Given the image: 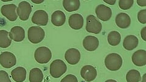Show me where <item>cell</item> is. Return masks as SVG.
Listing matches in <instances>:
<instances>
[{"mask_svg": "<svg viewBox=\"0 0 146 82\" xmlns=\"http://www.w3.org/2000/svg\"><path fill=\"white\" fill-rule=\"evenodd\" d=\"M122 58L119 54L111 53L105 58V65L110 71H116L119 70L122 65Z\"/></svg>", "mask_w": 146, "mask_h": 82, "instance_id": "6da1fadb", "label": "cell"}, {"mask_svg": "<svg viewBox=\"0 0 146 82\" xmlns=\"http://www.w3.org/2000/svg\"><path fill=\"white\" fill-rule=\"evenodd\" d=\"M67 71V66L63 60L57 59L54 60L50 65V74L55 79L63 75Z\"/></svg>", "mask_w": 146, "mask_h": 82, "instance_id": "7a4b0ae2", "label": "cell"}, {"mask_svg": "<svg viewBox=\"0 0 146 82\" xmlns=\"http://www.w3.org/2000/svg\"><path fill=\"white\" fill-rule=\"evenodd\" d=\"M45 36L43 29L39 26H32L27 31V37L29 42L33 44H38L42 42Z\"/></svg>", "mask_w": 146, "mask_h": 82, "instance_id": "3957f363", "label": "cell"}, {"mask_svg": "<svg viewBox=\"0 0 146 82\" xmlns=\"http://www.w3.org/2000/svg\"><path fill=\"white\" fill-rule=\"evenodd\" d=\"M34 58L40 64H46L52 58V52L47 47H40L35 50Z\"/></svg>", "mask_w": 146, "mask_h": 82, "instance_id": "277c9868", "label": "cell"}, {"mask_svg": "<svg viewBox=\"0 0 146 82\" xmlns=\"http://www.w3.org/2000/svg\"><path fill=\"white\" fill-rule=\"evenodd\" d=\"M102 25L98 18L93 15H90L86 17V30L89 33L98 34L101 32Z\"/></svg>", "mask_w": 146, "mask_h": 82, "instance_id": "5b68a950", "label": "cell"}, {"mask_svg": "<svg viewBox=\"0 0 146 82\" xmlns=\"http://www.w3.org/2000/svg\"><path fill=\"white\" fill-rule=\"evenodd\" d=\"M16 63L17 58L13 53L5 51L0 54V65L3 67L9 69L14 66Z\"/></svg>", "mask_w": 146, "mask_h": 82, "instance_id": "8992f818", "label": "cell"}, {"mask_svg": "<svg viewBox=\"0 0 146 82\" xmlns=\"http://www.w3.org/2000/svg\"><path fill=\"white\" fill-rule=\"evenodd\" d=\"M17 7L14 4H9L3 5L1 8L2 15L11 21H15L18 18L17 13Z\"/></svg>", "mask_w": 146, "mask_h": 82, "instance_id": "52a82bcc", "label": "cell"}, {"mask_svg": "<svg viewBox=\"0 0 146 82\" xmlns=\"http://www.w3.org/2000/svg\"><path fill=\"white\" fill-rule=\"evenodd\" d=\"M17 15L21 21H26L29 19L32 12V6L26 1H21L17 7Z\"/></svg>", "mask_w": 146, "mask_h": 82, "instance_id": "ba28073f", "label": "cell"}, {"mask_svg": "<svg viewBox=\"0 0 146 82\" xmlns=\"http://www.w3.org/2000/svg\"><path fill=\"white\" fill-rule=\"evenodd\" d=\"M80 75L86 81L91 82L96 78L98 72L94 66L91 65H85L82 67Z\"/></svg>", "mask_w": 146, "mask_h": 82, "instance_id": "9c48e42d", "label": "cell"}, {"mask_svg": "<svg viewBox=\"0 0 146 82\" xmlns=\"http://www.w3.org/2000/svg\"><path fill=\"white\" fill-rule=\"evenodd\" d=\"M98 18L103 21H107L110 19L112 15V11L109 7L104 4H99L95 10Z\"/></svg>", "mask_w": 146, "mask_h": 82, "instance_id": "30bf717a", "label": "cell"}, {"mask_svg": "<svg viewBox=\"0 0 146 82\" xmlns=\"http://www.w3.org/2000/svg\"><path fill=\"white\" fill-rule=\"evenodd\" d=\"M48 14L43 10L35 11L32 17V22L38 26H46L48 22Z\"/></svg>", "mask_w": 146, "mask_h": 82, "instance_id": "8fae6325", "label": "cell"}, {"mask_svg": "<svg viewBox=\"0 0 146 82\" xmlns=\"http://www.w3.org/2000/svg\"><path fill=\"white\" fill-rule=\"evenodd\" d=\"M81 55L78 49L70 48L68 49L65 54L66 61L71 65H74L78 63L80 60Z\"/></svg>", "mask_w": 146, "mask_h": 82, "instance_id": "7c38bea8", "label": "cell"}, {"mask_svg": "<svg viewBox=\"0 0 146 82\" xmlns=\"http://www.w3.org/2000/svg\"><path fill=\"white\" fill-rule=\"evenodd\" d=\"M9 38L16 42H21L25 38V30L21 26L13 27L9 34Z\"/></svg>", "mask_w": 146, "mask_h": 82, "instance_id": "4fadbf2b", "label": "cell"}, {"mask_svg": "<svg viewBox=\"0 0 146 82\" xmlns=\"http://www.w3.org/2000/svg\"><path fill=\"white\" fill-rule=\"evenodd\" d=\"M99 42L97 37L92 35H88L83 40L84 48L88 51H94L99 47Z\"/></svg>", "mask_w": 146, "mask_h": 82, "instance_id": "5bb4252c", "label": "cell"}, {"mask_svg": "<svg viewBox=\"0 0 146 82\" xmlns=\"http://www.w3.org/2000/svg\"><path fill=\"white\" fill-rule=\"evenodd\" d=\"M131 60L136 66H144L146 65V51L140 49L135 52L131 57Z\"/></svg>", "mask_w": 146, "mask_h": 82, "instance_id": "9a60e30c", "label": "cell"}, {"mask_svg": "<svg viewBox=\"0 0 146 82\" xmlns=\"http://www.w3.org/2000/svg\"><path fill=\"white\" fill-rule=\"evenodd\" d=\"M84 18L79 13L72 14L68 20V24L72 29L80 30L84 26Z\"/></svg>", "mask_w": 146, "mask_h": 82, "instance_id": "2e32d148", "label": "cell"}, {"mask_svg": "<svg viewBox=\"0 0 146 82\" xmlns=\"http://www.w3.org/2000/svg\"><path fill=\"white\" fill-rule=\"evenodd\" d=\"M115 22L116 25L121 29H127L130 26L131 18L125 13H119L116 17Z\"/></svg>", "mask_w": 146, "mask_h": 82, "instance_id": "e0dca14e", "label": "cell"}, {"mask_svg": "<svg viewBox=\"0 0 146 82\" xmlns=\"http://www.w3.org/2000/svg\"><path fill=\"white\" fill-rule=\"evenodd\" d=\"M139 40L133 35H127L123 41V47L127 51H132L138 47Z\"/></svg>", "mask_w": 146, "mask_h": 82, "instance_id": "ac0fdd59", "label": "cell"}, {"mask_svg": "<svg viewBox=\"0 0 146 82\" xmlns=\"http://www.w3.org/2000/svg\"><path fill=\"white\" fill-rule=\"evenodd\" d=\"M27 72L23 67H17L11 72V76L13 80L16 82H23L26 79Z\"/></svg>", "mask_w": 146, "mask_h": 82, "instance_id": "d6986e66", "label": "cell"}, {"mask_svg": "<svg viewBox=\"0 0 146 82\" xmlns=\"http://www.w3.org/2000/svg\"><path fill=\"white\" fill-rule=\"evenodd\" d=\"M66 15L62 11L54 12L51 15V22L56 26H62L65 23Z\"/></svg>", "mask_w": 146, "mask_h": 82, "instance_id": "ffe728a7", "label": "cell"}, {"mask_svg": "<svg viewBox=\"0 0 146 82\" xmlns=\"http://www.w3.org/2000/svg\"><path fill=\"white\" fill-rule=\"evenodd\" d=\"M43 77V72L40 68L34 67L30 71L29 75L30 82H42Z\"/></svg>", "mask_w": 146, "mask_h": 82, "instance_id": "44dd1931", "label": "cell"}, {"mask_svg": "<svg viewBox=\"0 0 146 82\" xmlns=\"http://www.w3.org/2000/svg\"><path fill=\"white\" fill-rule=\"evenodd\" d=\"M80 2L79 0H65L63 1V6L67 12L76 11L79 9Z\"/></svg>", "mask_w": 146, "mask_h": 82, "instance_id": "7402d4cb", "label": "cell"}, {"mask_svg": "<svg viewBox=\"0 0 146 82\" xmlns=\"http://www.w3.org/2000/svg\"><path fill=\"white\" fill-rule=\"evenodd\" d=\"M9 32L5 30H0V48H7L12 43V40L9 38Z\"/></svg>", "mask_w": 146, "mask_h": 82, "instance_id": "603a6c76", "label": "cell"}, {"mask_svg": "<svg viewBox=\"0 0 146 82\" xmlns=\"http://www.w3.org/2000/svg\"><path fill=\"white\" fill-rule=\"evenodd\" d=\"M108 43L112 46H116L121 43V35L117 31H111L107 36Z\"/></svg>", "mask_w": 146, "mask_h": 82, "instance_id": "cb8c5ba5", "label": "cell"}, {"mask_svg": "<svg viewBox=\"0 0 146 82\" xmlns=\"http://www.w3.org/2000/svg\"><path fill=\"white\" fill-rule=\"evenodd\" d=\"M141 79L140 72L136 69L130 70L126 74L127 82H139Z\"/></svg>", "mask_w": 146, "mask_h": 82, "instance_id": "d4e9b609", "label": "cell"}, {"mask_svg": "<svg viewBox=\"0 0 146 82\" xmlns=\"http://www.w3.org/2000/svg\"><path fill=\"white\" fill-rule=\"evenodd\" d=\"M133 0H120L119 1V6L122 10H129L133 6Z\"/></svg>", "mask_w": 146, "mask_h": 82, "instance_id": "484cf974", "label": "cell"}, {"mask_svg": "<svg viewBox=\"0 0 146 82\" xmlns=\"http://www.w3.org/2000/svg\"><path fill=\"white\" fill-rule=\"evenodd\" d=\"M138 20L141 24L146 23V9L141 10L138 13Z\"/></svg>", "mask_w": 146, "mask_h": 82, "instance_id": "4316f807", "label": "cell"}, {"mask_svg": "<svg viewBox=\"0 0 146 82\" xmlns=\"http://www.w3.org/2000/svg\"><path fill=\"white\" fill-rule=\"evenodd\" d=\"M0 82H12L7 72L0 70Z\"/></svg>", "mask_w": 146, "mask_h": 82, "instance_id": "83f0119b", "label": "cell"}, {"mask_svg": "<svg viewBox=\"0 0 146 82\" xmlns=\"http://www.w3.org/2000/svg\"><path fill=\"white\" fill-rule=\"evenodd\" d=\"M60 82H78V79L73 74H68L62 79Z\"/></svg>", "mask_w": 146, "mask_h": 82, "instance_id": "f1b7e54d", "label": "cell"}, {"mask_svg": "<svg viewBox=\"0 0 146 82\" xmlns=\"http://www.w3.org/2000/svg\"><path fill=\"white\" fill-rule=\"evenodd\" d=\"M141 36L144 41H146V27H144L141 31Z\"/></svg>", "mask_w": 146, "mask_h": 82, "instance_id": "f546056e", "label": "cell"}, {"mask_svg": "<svg viewBox=\"0 0 146 82\" xmlns=\"http://www.w3.org/2000/svg\"><path fill=\"white\" fill-rule=\"evenodd\" d=\"M136 2L139 6H141V7L146 6V0H138Z\"/></svg>", "mask_w": 146, "mask_h": 82, "instance_id": "4dcf8cb0", "label": "cell"}, {"mask_svg": "<svg viewBox=\"0 0 146 82\" xmlns=\"http://www.w3.org/2000/svg\"><path fill=\"white\" fill-rule=\"evenodd\" d=\"M104 2L110 5H114L116 3V1H104Z\"/></svg>", "mask_w": 146, "mask_h": 82, "instance_id": "1f68e13d", "label": "cell"}, {"mask_svg": "<svg viewBox=\"0 0 146 82\" xmlns=\"http://www.w3.org/2000/svg\"><path fill=\"white\" fill-rule=\"evenodd\" d=\"M141 82H146V74H144L143 77V79L141 80Z\"/></svg>", "mask_w": 146, "mask_h": 82, "instance_id": "d6a6232c", "label": "cell"}, {"mask_svg": "<svg viewBox=\"0 0 146 82\" xmlns=\"http://www.w3.org/2000/svg\"><path fill=\"white\" fill-rule=\"evenodd\" d=\"M32 2L35 4H40L44 2V1H32Z\"/></svg>", "mask_w": 146, "mask_h": 82, "instance_id": "836d02e7", "label": "cell"}, {"mask_svg": "<svg viewBox=\"0 0 146 82\" xmlns=\"http://www.w3.org/2000/svg\"><path fill=\"white\" fill-rule=\"evenodd\" d=\"M105 82H117V81H116L115 80H113V79H109Z\"/></svg>", "mask_w": 146, "mask_h": 82, "instance_id": "e575fe53", "label": "cell"}]
</instances>
